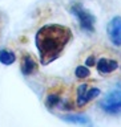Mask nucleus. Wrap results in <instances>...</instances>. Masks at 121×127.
<instances>
[{
	"instance_id": "39448f33",
	"label": "nucleus",
	"mask_w": 121,
	"mask_h": 127,
	"mask_svg": "<svg viewBox=\"0 0 121 127\" xmlns=\"http://www.w3.org/2000/svg\"><path fill=\"white\" fill-rule=\"evenodd\" d=\"M101 94V90L99 87H91L87 83H83L77 87V99H76V103H77L79 107L85 106L88 102H91L92 99H95L96 97Z\"/></svg>"
},
{
	"instance_id": "9d476101",
	"label": "nucleus",
	"mask_w": 121,
	"mask_h": 127,
	"mask_svg": "<svg viewBox=\"0 0 121 127\" xmlns=\"http://www.w3.org/2000/svg\"><path fill=\"white\" fill-rule=\"evenodd\" d=\"M15 61H16V56L13 52L7 50V49L0 50V62L3 65H12Z\"/></svg>"
},
{
	"instance_id": "9b49d317",
	"label": "nucleus",
	"mask_w": 121,
	"mask_h": 127,
	"mask_svg": "<svg viewBox=\"0 0 121 127\" xmlns=\"http://www.w3.org/2000/svg\"><path fill=\"white\" fill-rule=\"evenodd\" d=\"M75 75L77 78H87L91 75V70L87 65H80L75 69Z\"/></svg>"
},
{
	"instance_id": "f257e3e1",
	"label": "nucleus",
	"mask_w": 121,
	"mask_h": 127,
	"mask_svg": "<svg viewBox=\"0 0 121 127\" xmlns=\"http://www.w3.org/2000/svg\"><path fill=\"white\" fill-rule=\"evenodd\" d=\"M72 40V31L63 24H47L36 33V48L39 50L40 64L49 65L57 60Z\"/></svg>"
},
{
	"instance_id": "20e7f679",
	"label": "nucleus",
	"mask_w": 121,
	"mask_h": 127,
	"mask_svg": "<svg viewBox=\"0 0 121 127\" xmlns=\"http://www.w3.org/2000/svg\"><path fill=\"white\" fill-rule=\"evenodd\" d=\"M45 106L48 109H61V110H71L72 102L65 97H61V93L59 90H53L48 93L45 98Z\"/></svg>"
},
{
	"instance_id": "7ed1b4c3",
	"label": "nucleus",
	"mask_w": 121,
	"mask_h": 127,
	"mask_svg": "<svg viewBox=\"0 0 121 127\" xmlns=\"http://www.w3.org/2000/svg\"><path fill=\"white\" fill-rule=\"evenodd\" d=\"M101 109L109 115H121V89L112 90L100 102Z\"/></svg>"
},
{
	"instance_id": "0eeeda50",
	"label": "nucleus",
	"mask_w": 121,
	"mask_h": 127,
	"mask_svg": "<svg viewBox=\"0 0 121 127\" xmlns=\"http://www.w3.org/2000/svg\"><path fill=\"white\" fill-rule=\"evenodd\" d=\"M20 64H21V65H20V69H21V73L24 75H32L39 69L37 61H36L31 54H24L21 57V62Z\"/></svg>"
},
{
	"instance_id": "1a4fd4ad",
	"label": "nucleus",
	"mask_w": 121,
	"mask_h": 127,
	"mask_svg": "<svg viewBox=\"0 0 121 127\" xmlns=\"http://www.w3.org/2000/svg\"><path fill=\"white\" fill-rule=\"evenodd\" d=\"M63 121L76 123V125H92L91 119L84 114H68V115H61Z\"/></svg>"
},
{
	"instance_id": "f8f14e48",
	"label": "nucleus",
	"mask_w": 121,
	"mask_h": 127,
	"mask_svg": "<svg viewBox=\"0 0 121 127\" xmlns=\"http://www.w3.org/2000/svg\"><path fill=\"white\" fill-rule=\"evenodd\" d=\"M85 65L89 67V66H93V65H96V58H95V56H89L87 60H85Z\"/></svg>"
},
{
	"instance_id": "423d86ee",
	"label": "nucleus",
	"mask_w": 121,
	"mask_h": 127,
	"mask_svg": "<svg viewBox=\"0 0 121 127\" xmlns=\"http://www.w3.org/2000/svg\"><path fill=\"white\" fill-rule=\"evenodd\" d=\"M107 33L113 45L121 46V17L120 16H116L108 23Z\"/></svg>"
},
{
	"instance_id": "ddd939ff",
	"label": "nucleus",
	"mask_w": 121,
	"mask_h": 127,
	"mask_svg": "<svg viewBox=\"0 0 121 127\" xmlns=\"http://www.w3.org/2000/svg\"><path fill=\"white\" fill-rule=\"evenodd\" d=\"M117 87H120V89H121V82L119 83V85H117Z\"/></svg>"
},
{
	"instance_id": "f03ea898",
	"label": "nucleus",
	"mask_w": 121,
	"mask_h": 127,
	"mask_svg": "<svg viewBox=\"0 0 121 127\" xmlns=\"http://www.w3.org/2000/svg\"><path fill=\"white\" fill-rule=\"evenodd\" d=\"M71 12L73 16L79 20L80 28L88 33H93L95 32V25H96V17L93 13H91L81 3H75L71 7Z\"/></svg>"
},
{
	"instance_id": "6e6552de",
	"label": "nucleus",
	"mask_w": 121,
	"mask_h": 127,
	"mask_svg": "<svg viewBox=\"0 0 121 127\" xmlns=\"http://www.w3.org/2000/svg\"><path fill=\"white\" fill-rule=\"evenodd\" d=\"M119 67V62L116 60H111V58H100L96 62V69L100 74H109L112 71H115Z\"/></svg>"
}]
</instances>
